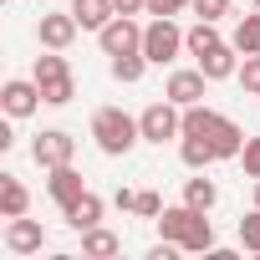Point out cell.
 Returning <instances> with one entry per match:
<instances>
[{
  "instance_id": "6da1fadb",
  "label": "cell",
  "mask_w": 260,
  "mask_h": 260,
  "mask_svg": "<svg viewBox=\"0 0 260 260\" xmlns=\"http://www.w3.org/2000/svg\"><path fill=\"white\" fill-rule=\"evenodd\" d=\"M92 138H97V148L107 158H122V153H133V143L143 138V127H138V117H127L122 107H97L92 112Z\"/></svg>"
},
{
  "instance_id": "7a4b0ae2",
  "label": "cell",
  "mask_w": 260,
  "mask_h": 260,
  "mask_svg": "<svg viewBox=\"0 0 260 260\" xmlns=\"http://www.w3.org/2000/svg\"><path fill=\"white\" fill-rule=\"evenodd\" d=\"M179 51H184V31L174 26V16H153V21L143 26V56H148L153 67H169Z\"/></svg>"
},
{
  "instance_id": "3957f363",
  "label": "cell",
  "mask_w": 260,
  "mask_h": 260,
  "mask_svg": "<svg viewBox=\"0 0 260 260\" xmlns=\"http://www.w3.org/2000/svg\"><path fill=\"white\" fill-rule=\"evenodd\" d=\"M138 127H143V143H158V148H164L169 138L184 133V107L164 97V102H153V107L138 112Z\"/></svg>"
},
{
  "instance_id": "277c9868",
  "label": "cell",
  "mask_w": 260,
  "mask_h": 260,
  "mask_svg": "<svg viewBox=\"0 0 260 260\" xmlns=\"http://www.w3.org/2000/svg\"><path fill=\"white\" fill-rule=\"evenodd\" d=\"M97 46L107 56H122V51H143V26L133 16H112L102 31H97Z\"/></svg>"
},
{
  "instance_id": "5b68a950",
  "label": "cell",
  "mask_w": 260,
  "mask_h": 260,
  "mask_svg": "<svg viewBox=\"0 0 260 260\" xmlns=\"http://www.w3.org/2000/svg\"><path fill=\"white\" fill-rule=\"evenodd\" d=\"M31 158L41 169H61V164L77 158V138L61 133V127H46V133H36V143H31Z\"/></svg>"
},
{
  "instance_id": "8992f818",
  "label": "cell",
  "mask_w": 260,
  "mask_h": 260,
  "mask_svg": "<svg viewBox=\"0 0 260 260\" xmlns=\"http://www.w3.org/2000/svg\"><path fill=\"white\" fill-rule=\"evenodd\" d=\"M77 31H82V26H77L72 11H46V16L36 21V41H41L46 51H67V46L77 41Z\"/></svg>"
},
{
  "instance_id": "52a82bcc",
  "label": "cell",
  "mask_w": 260,
  "mask_h": 260,
  "mask_svg": "<svg viewBox=\"0 0 260 260\" xmlns=\"http://www.w3.org/2000/svg\"><path fill=\"white\" fill-rule=\"evenodd\" d=\"M46 97H41V82L31 77V82H6V87H0V107H6V117H31L36 107H41Z\"/></svg>"
},
{
  "instance_id": "ba28073f",
  "label": "cell",
  "mask_w": 260,
  "mask_h": 260,
  "mask_svg": "<svg viewBox=\"0 0 260 260\" xmlns=\"http://www.w3.org/2000/svg\"><path fill=\"white\" fill-rule=\"evenodd\" d=\"M6 245H11L16 255H36V250L46 245V230H41V219H26V214L6 219Z\"/></svg>"
},
{
  "instance_id": "9c48e42d",
  "label": "cell",
  "mask_w": 260,
  "mask_h": 260,
  "mask_svg": "<svg viewBox=\"0 0 260 260\" xmlns=\"http://www.w3.org/2000/svg\"><path fill=\"white\" fill-rule=\"evenodd\" d=\"M204 87H209V77L194 67V72H174L169 87H164V97L179 102V107H194V102H204Z\"/></svg>"
},
{
  "instance_id": "30bf717a",
  "label": "cell",
  "mask_w": 260,
  "mask_h": 260,
  "mask_svg": "<svg viewBox=\"0 0 260 260\" xmlns=\"http://www.w3.org/2000/svg\"><path fill=\"white\" fill-rule=\"evenodd\" d=\"M46 194H51V199L61 204V214H67V209H72V204L87 194V184H82V174H77L72 164H61V169H51V179H46Z\"/></svg>"
},
{
  "instance_id": "8fae6325",
  "label": "cell",
  "mask_w": 260,
  "mask_h": 260,
  "mask_svg": "<svg viewBox=\"0 0 260 260\" xmlns=\"http://www.w3.org/2000/svg\"><path fill=\"white\" fill-rule=\"evenodd\" d=\"M209 143H214V158H240V148H245V127L240 122H230L224 112L209 122V133H204Z\"/></svg>"
},
{
  "instance_id": "7c38bea8",
  "label": "cell",
  "mask_w": 260,
  "mask_h": 260,
  "mask_svg": "<svg viewBox=\"0 0 260 260\" xmlns=\"http://www.w3.org/2000/svg\"><path fill=\"white\" fill-rule=\"evenodd\" d=\"M199 72H204L209 82L235 77V72H240V46H235V41H219L214 51H204V56H199Z\"/></svg>"
},
{
  "instance_id": "4fadbf2b",
  "label": "cell",
  "mask_w": 260,
  "mask_h": 260,
  "mask_svg": "<svg viewBox=\"0 0 260 260\" xmlns=\"http://www.w3.org/2000/svg\"><path fill=\"white\" fill-rule=\"evenodd\" d=\"M204 209H194V204H179V209H164L158 214V235L164 240H174V245H184V235L194 230V219H199Z\"/></svg>"
},
{
  "instance_id": "5bb4252c",
  "label": "cell",
  "mask_w": 260,
  "mask_h": 260,
  "mask_svg": "<svg viewBox=\"0 0 260 260\" xmlns=\"http://www.w3.org/2000/svg\"><path fill=\"white\" fill-rule=\"evenodd\" d=\"M72 16H77L82 31H102L117 16V6H112V0H72Z\"/></svg>"
},
{
  "instance_id": "9a60e30c",
  "label": "cell",
  "mask_w": 260,
  "mask_h": 260,
  "mask_svg": "<svg viewBox=\"0 0 260 260\" xmlns=\"http://www.w3.org/2000/svg\"><path fill=\"white\" fill-rule=\"evenodd\" d=\"M26 209H31L26 184H21L16 174H0V214H6V219H16V214H26Z\"/></svg>"
},
{
  "instance_id": "2e32d148",
  "label": "cell",
  "mask_w": 260,
  "mask_h": 260,
  "mask_svg": "<svg viewBox=\"0 0 260 260\" xmlns=\"http://www.w3.org/2000/svg\"><path fill=\"white\" fill-rule=\"evenodd\" d=\"M117 250H122V240H117L112 230H102V224L82 230V255H92V260H112Z\"/></svg>"
},
{
  "instance_id": "e0dca14e",
  "label": "cell",
  "mask_w": 260,
  "mask_h": 260,
  "mask_svg": "<svg viewBox=\"0 0 260 260\" xmlns=\"http://www.w3.org/2000/svg\"><path fill=\"white\" fill-rule=\"evenodd\" d=\"M67 224H72L77 235H82V230H92V224H102V199H97V194L87 189V194H82V199H77V204L67 209Z\"/></svg>"
},
{
  "instance_id": "ac0fdd59",
  "label": "cell",
  "mask_w": 260,
  "mask_h": 260,
  "mask_svg": "<svg viewBox=\"0 0 260 260\" xmlns=\"http://www.w3.org/2000/svg\"><path fill=\"white\" fill-rule=\"evenodd\" d=\"M153 61L143 56V51H122V56H112V82H122V87H133V82H143V72H148Z\"/></svg>"
},
{
  "instance_id": "d6986e66",
  "label": "cell",
  "mask_w": 260,
  "mask_h": 260,
  "mask_svg": "<svg viewBox=\"0 0 260 260\" xmlns=\"http://www.w3.org/2000/svg\"><path fill=\"white\" fill-rule=\"evenodd\" d=\"M179 158H184L189 169H209V164H214V143L199 138V133H184V138H179Z\"/></svg>"
},
{
  "instance_id": "ffe728a7",
  "label": "cell",
  "mask_w": 260,
  "mask_h": 260,
  "mask_svg": "<svg viewBox=\"0 0 260 260\" xmlns=\"http://www.w3.org/2000/svg\"><path fill=\"white\" fill-rule=\"evenodd\" d=\"M214 46H219V31H214V21H199V26H189V31H184V51H189L194 61H199L204 51H214Z\"/></svg>"
},
{
  "instance_id": "44dd1931",
  "label": "cell",
  "mask_w": 260,
  "mask_h": 260,
  "mask_svg": "<svg viewBox=\"0 0 260 260\" xmlns=\"http://www.w3.org/2000/svg\"><path fill=\"white\" fill-rule=\"evenodd\" d=\"M184 204H194V209H204V214H209V209L219 204L214 179H189V184H184Z\"/></svg>"
},
{
  "instance_id": "7402d4cb",
  "label": "cell",
  "mask_w": 260,
  "mask_h": 260,
  "mask_svg": "<svg viewBox=\"0 0 260 260\" xmlns=\"http://www.w3.org/2000/svg\"><path fill=\"white\" fill-rule=\"evenodd\" d=\"M230 41L240 46V56H255V51H260V11H255V16H240V26H235Z\"/></svg>"
},
{
  "instance_id": "603a6c76",
  "label": "cell",
  "mask_w": 260,
  "mask_h": 260,
  "mask_svg": "<svg viewBox=\"0 0 260 260\" xmlns=\"http://www.w3.org/2000/svg\"><path fill=\"white\" fill-rule=\"evenodd\" d=\"M36 82H56V77H72V67H67V56L61 51H46L41 46V56H36V72H31Z\"/></svg>"
},
{
  "instance_id": "cb8c5ba5",
  "label": "cell",
  "mask_w": 260,
  "mask_h": 260,
  "mask_svg": "<svg viewBox=\"0 0 260 260\" xmlns=\"http://www.w3.org/2000/svg\"><path fill=\"white\" fill-rule=\"evenodd\" d=\"M184 250H189V255H209V250H214V224H209L204 214H199V219H194V230L184 235Z\"/></svg>"
},
{
  "instance_id": "d4e9b609",
  "label": "cell",
  "mask_w": 260,
  "mask_h": 260,
  "mask_svg": "<svg viewBox=\"0 0 260 260\" xmlns=\"http://www.w3.org/2000/svg\"><path fill=\"white\" fill-rule=\"evenodd\" d=\"M41 97H46V107H67V102L77 97V82H72V77H56V82H41Z\"/></svg>"
},
{
  "instance_id": "484cf974",
  "label": "cell",
  "mask_w": 260,
  "mask_h": 260,
  "mask_svg": "<svg viewBox=\"0 0 260 260\" xmlns=\"http://www.w3.org/2000/svg\"><path fill=\"white\" fill-rule=\"evenodd\" d=\"M235 77H240V87H245L250 97H260V51H255V56H245Z\"/></svg>"
},
{
  "instance_id": "4316f807",
  "label": "cell",
  "mask_w": 260,
  "mask_h": 260,
  "mask_svg": "<svg viewBox=\"0 0 260 260\" xmlns=\"http://www.w3.org/2000/svg\"><path fill=\"white\" fill-rule=\"evenodd\" d=\"M240 245L260 255V204H255V209H250V214L240 219Z\"/></svg>"
},
{
  "instance_id": "83f0119b",
  "label": "cell",
  "mask_w": 260,
  "mask_h": 260,
  "mask_svg": "<svg viewBox=\"0 0 260 260\" xmlns=\"http://www.w3.org/2000/svg\"><path fill=\"white\" fill-rule=\"evenodd\" d=\"M133 214H143V219H158V214H164V199H158L153 189H138V204H133Z\"/></svg>"
},
{
  "instance_id": "f1b7e54d",
  "label": "cell",
  "mask_w": 260,
  "mask_h": 260,
  "mask_svg": "<svg viewBox=\"0 0 260 260\" xmlns=\"http://www.w3.org/2000/svg\"><path fill=\"white\" fill-rule=\"evenodd\" d=\"M240 164H245V179H260V138H245Z\"/></svg>"
},
{
  "instance_id": "f546056e",
  "label": "cell",
  "mask_w": 260,
  "mask_h": 260,
  "mask_svg": "<svg viewBox=\"0 0 260 260\" xmlns=\"http://www.w3.org/2000/svg\"><path fill=\"white\" fill-rule=\"evenodd\" d=\"M194 16L199 21H219V16H230V0H194Z\"/></svg>"
},
{
  "instance_id": "4dcf8cb0",
  "label": "cell",
  "mask_w": 260,
  "mask_h": 260,
  "mask_svg": "<svg viewBox=\"0 0 260 260\" xmlns=\"http://www.w3.org/2000/svg\"><path fill=\"white\" fill-rule=\"evenodd\" d=\"M189 6H194V0H148V16H179Z\"/></svg>"
},
{
  "instance_id": "1f68e13d",
  "label": "cell",
  "mask_w": 260,
  "mask_h": 260,
  "mask_svg": "<svg viewBox=\"0 0 260 260\" xmlns=\"http://www.w3.org/2000/svg\"><path fill=\"white\" fill-rule=\"evenodd\" d=\"M117 6V16H138V11H148V0H112Z\"/></svg>"
},
{
  "instance_id": "d6a6232c",
  "label": "cell",
  "mask_w": 260,
  "mask_h": 260,
  "mask_svg": "<svg viewBox=\"0 0 260 260\" xmlns=\"http://www.w3.org/2000/svg\"><path fill=\"white\" fill-rule=\"evenodd\" d=\"M138 204V189H117V209H133Z\"/></svg>"
},
{
  "instance_id": "836d02e7",
  "label": "cell",
  "mask_w": 260,
  "mask_h": 260,
  "mask_svg": "<svg viewBox=\"0 0 260 260\" xmlns=\"http://www.w3.org/2000/svg\"><path fill=\"white\" fill-rule=\"evenodd\" d=\"M255 204H260V179H255Z\"/></svg>"
},
{
  "instance_id": "e575fe53",
  "label": "cell",
  "mask_w": 260,
  "mask_h": 260,
  "mask_svg": "<svg viewBox=\"0 0 260 260\" xmlns=\"http://www.w3.org/2000/svg\"><path fill=\"white\" fill-rule=\"evenodd\" d=\"M255 11H260V0H255Z\"/></svg>"
}]
</instances>
